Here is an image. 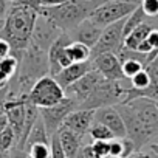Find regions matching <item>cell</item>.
Returning a JSON list of instances; mask_svg holds the SVG:
<instances>
[{
    "mask_svg": "<svg viewBox=\"0 0 158 158\" xmlns=\"http://www.w3.org/2000/svg\"><path fill=\"white\" fill-rule=\"evenodd\" d=\"M150 150L158 156V141H153V143H150Z\"/></svg>",
    "mask_w": 158,
    "mask_h": 158,
    "instance_id": "cell-40",
    "label": "cell"
},
{
    "mask_svg": "<svg viewBox=\"0 0 158 158\" xmlns=\"http://www.w3.org/2000/svg\"><path fill=\"white\" fill-rule=\"evenodd\" d=\"M8 92H10L8 87L0 89V115H3V113H5V99H6Z\"/></svg>",
    "mask_w": 158,
    "mask_h": 158,
    "instance_id": "cell-34",
    "label": "cell"
},
{
    "mask_svg": "<svg viewBox=\"0 0 158 158\" xmlns=\"http://www.w3.org/2000/svg\"><path fill=\"white\" fill-rule=\"evenodd\" d=\"M101 33H102V28L98 27L95 22H92L87 17L74 28V40L87 45L89 48H93L95 44L98 42Z\"/></svg>",
    "mask_w": 158,
    "mask_h": 158,
    "instance_id": "cell-17",
    "label": "cell"
},
{
    "mask_svg": "<svg viewBox=\"0 0 158 158\" xmlns=\"http://www.w3.org/2000/svg\"><path fill=\"white\" fill-rule=\"evenodd\" d=\"M127 158H153L152 153L149 152H144V150H135L132 155H129Z\"/></svg>",
    "mask_w": 158,
    "mask_h": 158,
    "instance_id": "cell-37",
    "label": "cell"
},
{
    "mask_svg": "<svg viewBox=\"0 0 158 158\" xmlns=\"http://www.w3.org/2000/svg\"><path fill=\"white\" fill-rule=\"evenodd\" d=\"M115 107L124 121L126 136L133 141L136 150L158 139V99L135 98Z\"/></svg>",
    "mask_w": 158,
    "mask_h": 158,
    "instance_id": "cell-1",
    "label": "cell"
},
{
    "mask_svg": "<svg viewBox=\"0 0 158 158\" xmlns=\"http://www.w3.org/2000/svg\"><path fill=\"white\" fill-rule=\"evenodd\" d=\"M126 89L127 87L124 85V79H121V81L102 79L95 87V90L85 98V101L79 106V109L96 110V109L106 107V106H116L124 99Z\"/></svg>",
    "mask_w": 158,
    "mask_h": 158,
    "instance_id": "cell-5",
    "label": "cell"
},
{
    "mask_svg": "<svg viewBox=\"0 0 158 158\" xmlns=\"http://www.w3.org/2000/svg\"><path fill=\"white\" fill-rule=\"evenodd\" d=\"M65 53H67V56H68L71 64L87 62V60L92 59V48H89L87 45L77 42V40H71L65 47Z\"/></svg>",
    "mask_w": 158,
    "mask_h": 158,
    "instance_id": "cell-19",
    "label": "cell"
},
{
    "mask_svg": "<svg viewBox=\"0 0 158 158\" xmlns=\"http://www.w3.org/2000/svg\"><path fill=\"white\" fill-rule=\"evenodd\" d=\"M64 33L60 31L50 19H47L45 16H37L36 19V23H34V28H33V33H31V40L30 44H33L34 47L44 50V51H48L50 45L56 40V37Z\"/></svg>",
    "mask_w": 158,
    "mask_h": 158,
    "instance_id": "cell-11",
    "label": "cell"
},
{
    "mask_svg": "<svg viewBox=\"0 0 158 158\" xmlns=\"http://www.w3.org/2000/svg\"><path fill=\"white\" fill-rule=\"evenodd\" d=\"M139 6L146 17H158V0H141Z\"/></svg>",
    "mask_w": 158,
    "mask_h": 158,
    "instance_id": "cell-28",
    "label": "cell"
},
{
    "mask_svg": "<svg viewBox=\"0 0 158 158\" xmlns=\"http://www.w3.org/2000/svg\"><path fill=\"white\" fill-rule=\"evenodd\" d=\"M20 62H22V70L19 73V90H20L19 93H28L37 79L48 73L47 51L30 44L23 50L19 64Z\"/></svg>",
    "mask_w": 158,
    "mask_h": 158,
    "instance_id": "cell-4",
    "label": "cell"
},
{
    "mask_svg": "<svg viewBox=\"0 0 158 158\" xmlns=\"http://www.w3.org/2000/svg\"><path fill=\"white\" fill-rule=\"evenodd\" d=\"M81 153H82V156H84V158H99V156L95 153V150L92 149V146H90V144L82 146V147H81Z\"/></svg>",
    "mask_w": 158,
    "mask_h": 158,
    "instance_id": "cell-33",
    "label": "cell"
},
{
    "mask_svg": "<svg viewBox=\"0 0 158 158\" xmlns=\"http://www.w3.org/2000/svg\"><path fill=\"white\" fill-rule=\"evenodd\" d=\"M10 6V2L8 0H0V19H5L6 14H8V8Z\"/></svg>",
    "mask_w": 158,
    "mask_h": 158,
    "instance_id": "cell-36",
    "label": "cell"
},
{
    "mask_svg": "<svg viewBox=\"0 0 158 158\" xmlns=\"http://www.w3.org/2000/svg\"><path fill=\"white\" fill-rule=\"evenodd\" d=\"M89 135L93 138V141H95V139L110 141V139L115 138L113 133H112L106 126H102V124H99V123H96V121H93V124L90 126V129H89Z\"/></svg>",
    "mask_w": 158,
    "mask_h": 158,
    "instance_id": "cell-25",
    "label": "cell"
},
{
    "mask_svg": "<svg viewBox=\"0 0 158 158\" xmlns=\"http://www.w3.org/2000/svg\"><path fill=\"white\" fill-rule=\"evenodd\" d=\"M95 121V110L92 109H76L67 115L62 123V129H68L79 136H84L89 133L90 126Z\"/></svg>",
    "mask_w": 158,
    "mask_h": 158,
    "instance_id": "cell-14",
    "label": "cell"
},
{
    "mask_svg": "<svg viewBox=\"0 0 158 158\" xmlns=\"http://www.w3.org/2000/svg\"><path fill=\"white\" fill-rule=\"evenodd\" d=\"M64 98H65V90L50 74L39 77L28 92V102L34 104L37 109L54 106L60 102Z\"/></svg>",
    "mask_w": 158,
    "mask_h": 158,
    "instance_id": "cell-7",
    "label": "cell"
},
{
    "mask_svg": "<svg viewBox=\"0 0 158 158\" xmlns=\"http://www.w3.org/2000/svg\"><path fill=\"white\" fill-rule=\"evenodd\" d=\"M95 6L96 5L90 6L89 2L82 3L77 0H68L56 6H39L37 13L50 19L60 31L67 33L70 30H74L84 19H87Z\"/></svg>",
    "mask_w": 158,
    "mask_h": 158,
    "instance_id": "cell-3",
    "label": "cell"
},
{
    "mask_svg": "<svg viewBox=\"0 0 158 158\" xmlns=\"http://www.w3.org/2000/svg\"><path fill=\"white\" fill-rule=\"evenodd\" d=\"M8 85H10V77L3 71H0V89H5Z\"/></svg>",
    "mask_w": 158,
    "mask_h": 158,
    "instance_id": "cell-38",
    "label": "cell"
},
{
    "mask_svg": "<svg viewBox=\"0 0 158 158\" xmlns=\"http://www.w3.org/2000/svg\"><path fill=\"white\" fill-rule=\"evenodd\" d=\"M8 54H11V47H10V44L5 39L0 37V59L8 56Z\"/></svg>",
    "mask_w": 158,
    "mask_h": 158,
    "instance_id": "cell-32",
    "label": "cell"
},
{
    "mask_svg": "<svg viewBox=\"0 0 158 158\" xmlns=\"http://www.w3.org/2000/svg\"><path fill=\"white\" fill-rule=\"evenodd\" d=\"M95 121L106 126L115 138H124L126 136V126L124 121L119 115V112L116 110L115 106H106V107H99L95 110Z\"/></svg>",
    "mask_w": 158,
    "mask_h": 158,
    "instance_id": "cell-15",
    "label": "cell"
},
{
    "mask_svg": "<svg viewBox=\"0 0 158 158\" xmlns=\"http://www.w3.org/2000/svg\"><path fill=\"white\" fill-rule=\"evenodd\" d=\"M17 70H19V59L14 54H8L0 59V71H3L10 79L16 76Z\"/></svg>",
    "mask_w": 158,
    "mask_h": 158,
    "instance_id": "cell-24",
    "label": "cell"
},
{
    "mask_svg": "<svg viewBox=\"0 0 158 158\" xmlns=\"http://www.w3.org/2000/svg\"><path fill=\"white\" fill-rule=\"evenodd\" d=\"M71 42L68 33H60L56 40L50 45L48 51H47V57H48V74L50 76H56L62 68L68 67L71 62L65 53V47Z\"/></svg>",
    "mask_w": 158,
    "mask_h": 158,
    "instance_id": "cell-12",
    "label": "cell"
},
{
    "mask_svg": "<svg viewBox=\"0 0 158 158\" xmlns=\"http://www.w3.org/2000/svg\"><path fill=\"white\" fill-rule=\"evenodd\" d=\"M121 143H123V153H121V158H127L129 155H132V153L136 150V147H135L133 141H132V139H129L127 136L121 138Z\"/></svg>",
    "mask_w": 158,
    "mask_h": 158,
    "instance_id": "cell-31",
    "label": "cell"
},
{
    "mask_svg": "<svg viewBox=\"0 0 158 158\" xmlns=\"http://www.w3.org/2000/svg\"><path fill=\"white\" fill-rule=\"evenodd\" d=\"M107 158H121V156H107Z\"/></svg>",
    "mask_w": 158,
    "mask_h": 158,
    "instance_id": "cell-42",
    "label": "cell"
},
{
    "mask_svg": "<svg viewBox=\"0 0 158 158\" xmlns=\"http://www.w3.org/2000/svg\"><path fill=\"white\" fill-rule=\"evenodd\" d=\"M17 144V139H16V135L13 132V129L8 126L2 133H0V149L2 150H6L10 152L13 147H16Z\"/></svg>",
    "mask_w": 158,
    "mask_h": 158,
    "instance_id": "cell-27",
    "label": "cell"
},
{
    "mask_svg": "<svg viewBox=\"0 0 158 158\" xmlns=\"http://www.w3.org/2000/svg\"><path fill=\"white\" fill-rule=\"evenodd\" d=\"M146 20V14L143 13V10H141V6L138 5L126 19H124V27H123V36L126 37L130 31H133L138 25H141L143 22Z\"/></svg>",
    "mask_w": 158,
    "mask_h": 158,
    "instance_id": "cell-23",
    "label": "cell"
},
{
    "mask_svg": "<svg viewBox=\"0 0 158 158\" xmlns=\"http://www.w3.org/2000/svg\"><path fill=\"white\" fill-rule=\"evenodd\" d=\"M144 68V64L138 59H124L121 62V70L126 79H130L132 76H135L138 71H141Z\"/></svg>",
    "mask_w": 158,
    "mask_h": 158,
    "instance_id": "cell-26",
    "label": "cell"
},
{
    "mask_svg": "<svg viewBox=\"0 0 158 158\" xmlns=\"http://www.w3.org/2000/svg\"><path fill=\"white\" fill-rule=\"evenodd\" d=\"M152 30H153V27H152L150 23L143 22L141 25H138L133 31H130V33L124 37L123 47L127 48V50H136V47L147 37V34H149Z\"/></svg>",
    "mask_w": 158,
    "mask_h": 158,
    "instance_id": "cell-20",
    "label": "cell"
},
{
    "mask_svg": "<svg viewBox=\"0 0 158 158\" xmlns=\"http://www.w3.org/2000/svg\"><path fill=\"white\" fill-rule=\"evenodd\" d=\"M37 16L39 13L36 6L14 0V3L8 10V14L5 17L3 28L0 30V37L10 44L11 53L23 51L30 45L31 33Z\"/></svg>",
    "mask_w": 158,
    "mask_h": 158,
    "instance_id": "cell-2",
    "label": "cell"
},
{
    "mask_svg": "<svg viewBox=\"0 0 158 158\" xmlns=\"http://www.w3.org/2000/svg\"><path fill=\"white\" fill-rule=\"evenodd\" d=\"M0 158H11V155H10V152L0 149Z\"/></svg>",
    "mask_w": 158,
    "mask_h": 158,
    "instance_id": "cell-41",
    "label": "cell"
},
{
    "mask_svg": "<svg viewBox=\"0 0 158 158\" xmlns=\"http://www.w3.org/2000/svg\"><path fill=\"white\" fill-rule=\"evenodd\" d=\"M77 109V102L68 96H65L60 102L54 104V106H50V107H44V109H39L40 112V118L44 121V126L47 129V133L48 136L57 133V130L60 129L64 119L67 118L68 113H71L73 110Z\"/></svg>",
    "mask_w": 158,
    "mask_h": 158,
    "instance_id": "cell-8",
    "label": "cell"
},
{
    "mask_svg": "<svg viewBox=\"0 0 158 158\" xmlns=\"http://www.w3.org/2000/svg\"><path fill=\"white\" fill-rule=\"evenodd\" d=\"M48 133H47V129L44 126V121L39 115V118L36 119L34 126L31 127L30 133H28V138H27V143H25V147L28 149L30 146L36 144V143H44V144H50V139H48Z\"/></svg>",
    "mask_w": 158,
    "mask_h": 158,
    "instance_id": "cell-21",
    "label": "cell"
},
{
    "mask_svg": "<svg viewBox=\"0 0 158 158\" xmlns=\"http://www.w3.org/2000/svg\"><path fill=\"white\" fill-rule=\"evenodd\" d=\"M57 135H59V141L65 153V158H76L82 147V141H81L82 136H79L74 132L68 129H62V127L57 130Z\"/></svg>",
    "mask_w": 158,
    "mask_h": 158,
    "instance_id": "cell-18",
    "label": "cell"
},
{
    "mask_svg": "<svg viewBox=\"0 0 158 158\" xmlns=\"http://www.w3.org/2000/svg\"><path fill=\"white\" fill-rule=\"evenodd\" d=\"M92 65L95 70H98L102 74V77L109 79V81L126 79L121 70V62L115 53H102L92 57Z\"/></svg>",
    "mask_w": 158,
    "mask_h": 158,
    "instance_id": "cell-13",
    "label": "cell"
},
{
    "mask_svg": "<svg viewBox=\"0 0 158 158\" xmlns=\"http://www.w3.org/2000/svg\"><path fill=\"white\" fill-rule=\"evenodd\" d=\"M156 141H158V139H156Z\"/></svg>",
    "mask_w": 158,
    "mask_h": 158,
    "instance_id": "cell-43",
    "label": "cell"
},
{
    "mask_svg": "<svg viewBox=\"0 0 158 158\" xmlns=\"http://www.w3.org/2000/svg\"><path fill=\"white\" fill-rule=\"evenodd\" d=\"M144 70L147 71L149 79H150V84H149L146 98L158 99V56L153 57L149 64H146L144 65Z\"/></svg>",
    "mask_w": 158,
    "mask_h": 158,
    "instance_id": "cell-22",
    "label": "cell"
},
{
    "mask_svg": "<svg viewBox=\"0 0 158 158\" xmlns=\"http://www.w3.org/2000/svg\"><path fill=\"white\" fill-rule=\"evenodd\" d=\"M90 146H92V149L95 150V153H96L99 158H107V156H109V141L95 139Z\"/></svg>",
    "mask_w": 158,
    "mask_h": 158,
    "instance_id": "cell-29",
    "label": "cell"
},
{
    "mask_svg": "<svg viewBox=\"0 0 158 158\" xmlns=\"http://www.w3.org/2000/svg\"><path fill=\"white\" fill-rule=\"evenodd\" d=\"M93 68L92 65V59L87 60V62H77V64H70L68 67L62 68L56 76H53L57 84L62 87V89H67L70 84H73L74 81H77L79 77H82L87 71H90Z\"/></svg>",
    "mask_w": 158,
    "mask_h": 158,
    "instance_id": "cell-16",
    "label": "cell"
},
{
    "mask_svg": "<svg viewBox=\"0 0 158 158\" xmlns=\"http://www.w3.org/2000/svg\"><path fill=\"white\" fill-rule=\"evenodd\" d=\"M102 79H106V77H102V74L98 70L92 68L82 77H79L77 81H74L67 89H64L65 90V96L74 99L77 102V109H79V106L85 101V98L95 90V87L102 81Z\"/></svg>",
    "mask_w": 158,
    "mask_h": 158,
    "instance_id": "cell-10",
    "label": "cell"
},
{
    "mask_svg": "<svg viewBox=\"0 0 158 158\" xmlns=\"http://www.w3.org/2000/svg\"><path fill=\"white\" fill-rule=\"evenodd\" d=\"M6 127H8V118H6V115L3 113V115H0V133H2Z\"/></svg>",
    "mask_w": 158,
    "mask_h": 158,
    "instance_id": "cell-39",
    "label": "cell"
},
{
    "mask_svg": "<svg viewBox=\"0 0 158 158\" xmlns=\"http://www.w3.org/2000/svg\"><path fill=\"white\" fill-rule=\"evenodd\" d=\"M138 5L139 2L136 0H106L90 11L89 19L98 27L104 28L110 23L126 19Z\"/></svg>",
    "mask_w": 158,
    "mask_h": 158,
    "instance_id": "cell-6",
    "label": "cell"
},
{
    "mask_svg": "<svg viewBox=\"0 0 158 158\" xmlns=\"http://www.w3.org/2000/svg\"><path fill=\"white\" fill-rule=\"evenodd\" d=\"M64 2H68V0H39V6H56Z\"/></svg>",
    "mask_w": 158,
    "mask_h": 158,
    "instance_id": "cell-35",
    "label": "cell"
},
{
    "mask_svg": "<svg viewBox=\"0 0 158 158\" xmlns=\"http://www.w3.org/2000/svg\"><path fill=\"white\" fill-rule=\"evenodd\" d=\"M123 153V143L121 138H113L109 141V156H121Z\"/></svg>",
    "mask_w": 158,
    "mask_h": 158,
    "instance_id": "cell-30",
    "label": "cell"
},
{
    "mask_svg": "<svg viewBox=\"0 0 158 158\" xmlns=\"http://www.w3.org/2000/svg\"><path fill=\"white\" fill-rule=\"evenodd\" d=\"M123 27H124V19L104 27L98 42L92 48V57H95L98 54H102V53H115L116 54L121 50L123 40H124Z\"/></svg>",
    "mask_w": 158,
    "mask_h": 158,
    "instance_id": "cell-9",
    "label": "cell"
}]
</instances>
